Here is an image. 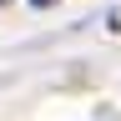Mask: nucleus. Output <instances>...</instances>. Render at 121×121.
I'll return each instance as SVG.
<instances>
[{
    "label": "nucleus",
    "mask_w": 121,
    "mask_h": 121,
    "mask_svg": "<svg viewBox=\"0 0 121 121\" xmlns=\"http://www.w3.org/2000/svg\"><path fill=\"white\" fill-rule=\"evenodd\" d=\"M30 5H56V0H30Z\"/></svg>",
    "instance_id": "1"
}]
</instances>
